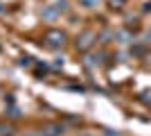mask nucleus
Segmentation results:
<instances>
[{
    "label": "nucleus",
    "mask_w": 151,
    "mask_h": 136,
    "mask_svg": "<svg viewBox=\"0 0 151 136\" xmlns=\"http://www.w3.org/2000/svg\"><path fill=\"white\" fill-rule=\"evenodd\" d=\"M63 43H65V34L59 32V30H50L45 34V45L47 48H61Z\"/></svg>",
    "instance_id": "1"
},
{
    "label": "nucleus",
    "mask_w": 151,
    "mask_h": 136,
    "mask_svg": "<svg viewBox=\"0 0 151 136\" xmlns=\"http://www.w3.org/2000/svg\"><path fill=\"white\" fill-rule=\"evenodd\" d=\"M41 16H43L45 20H57L59 16H61V12H59L54 5H45V7H43V12H41Z\"/></svg>",
    "instance_id": "2"
},
{
    "label": "nucleus",
    "mask_w": 151,
    "mask_h": 136,
    "mask_svg": "<svg viewBox=\"0 0 151 136\" xmlns=\"http://www.w3.org/2000/svg\"><path fill=\"white\" fill-rule=\"evenodd\" d=\"M93 39H95V34L93 32H83L79 39H77V48L79 50H86V48H90L93 45Z\"/></svg>",
    "instance_id": "3"
},
{
    "label": "nucleus",
    "mask_w": 151,
    "mask_h": 136,
    "mask_svg": "<svg viewBox=\"0 0 151 136\" xmlns=\"http://www.w3.org/2000/svg\"><path fill=\"white\" fill-rule=\"evenodd\" d=\"M41 134L43 136H63V125H47Z\"/></svg>",
    "instance_id": "4"
},
{
    "label": "nucleus",
    "mask_w": 151,
    "mask_h": 136,
    "mask_svg": "<svg viewBox=\"0 0 151 136\" xmlns=\"http://www.w3.org/2000/svg\"><path fill=\"white\" fill-rule=\"evenodd\" d=\"M115 41H117V43H129V41H131V34L124 32V30H122V32H115Z\"/></svg>",
    "instance_id": "5"
},
{
    "label": "nucleus",
    "mask_w": 151,
    "mask_h": 136,
    "mask_svg": "<svg viewBox=\"0 0 151 136\" xmlns=\"http://www.w3.org/2000/svg\"><path fill=\"white\" fill-rule=\"evenodd\" d=\"M81 2V7H86V9H95V7L99 5V0H79Z\"/></svg>",
    "instance_id": "6"
},
{
    "label": "nucleus",
    "mask_w": 151,
    "mask_h": 136,
    "mask_svg": "<svg viewBox=\"0 0 151 136\" xmlns=\"http://www.w3.org/2000/svg\"><path fill=\"white\" fill-rule=\"evenodd\" d=\"M54 7H57L59 12H68V0H57V2H54Z\"/></svg>",
    "instance_id": "7"
},
{
    "label": "nucleus",
    "mask_w": 151,
    "mask_h": 136,
    "mask_svg": "<svg viewBox=\"0 0 151 136\" xmlns=\"http://www.w3.org/2000/svg\"><path fill=\"white\" fill-rule=\"evenodd\" d=\"M108 2H111V7H113V9H120L124 0H108Z\"/></svg>",
    "instance_id": "8"
},
{
    "label": "nucleus",
    "mask_w": 151,
    "mask_h": 136,
    "mask_svg": "<svg viewBox=\"0 0 151 136\" xmlns=\"http://www.w3.org/2000/svg\"><path fill=\"white\" fill-rule=\"evenodd\" d=\"M104 136H122L117 129H104Z\"/></svg>",
    "instance_id": "9"
},
{
    "label": "nucleus",
    "mask_w": 151,
    "mask_h": 136,
    "mask_svg": "<svg viewBox=\"0 0 151 136\" xmlns=\"http://www.w3.org/2000/svg\"><path fill=\"white\" fill-rule=\"evenodd\" d=\"M29 64H32L29 57H23V59H20V66H29Z\"/></svg>",
    "instance_id": "10"
},
{
    "label": "nucleus",
    "mask_w": 151,
    "mask_h": 136,
    "mask_svg": "<svg viewBox=\"0 0 151 136\" xmlns=\"http://www.w3.org/2000/svg\"><path fill=\"white\" fill-rule=\"evenodd\" d=\"M147 39H149V41H151V30H149V32H147Z\"/></svg>",
    "instance_id": "11"
},
{
    "label": "nucleus",
    "mask_w": 151,
    "mask_h": 136,
    "mask_svg": "<svg viewBox=\"0 0 151 136\" xmlns=\"http://www.w3.org/2000/svg\"><path fill=\"white\" fill-rule=\"evenodd\" d=\"M79 136H93V134H79Z\"/></svg>",
    "instance_id": "12"
},
{
    "label": "nucleus",
    "mask_w": 151,
    "mask_h": 136,
    "mask_svg": "<svg viewBox=\"0 0 151 136\" xmlns=\"http://www.w3.org/2000/svg\"><path fill=\"white\" fill-rule=\"evenodd\" d=\"M0 14H2V7H0Z\"/></svg>",
    "instance_id": "13"
}]
</instances>
